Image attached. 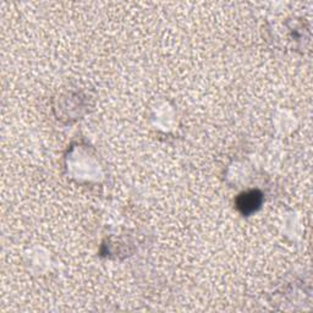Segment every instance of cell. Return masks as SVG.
<instances>
[{"mask_svg":"<svg viewBox=\"0 0 313 313\" xmlns=\"http://www.w3.org/2000/svg\"><path fill=\"white\" fill-rule=\"evenodd\" d=\"M260 204H261V196L257 192L246 193L241 197L240 201H239V206L244 209V213L252 212V210L256 209Z\"/></svg>","mask_w":313,"mask_h":313,"instance_id":"obj_1","label":"cell"}]
</instances>
